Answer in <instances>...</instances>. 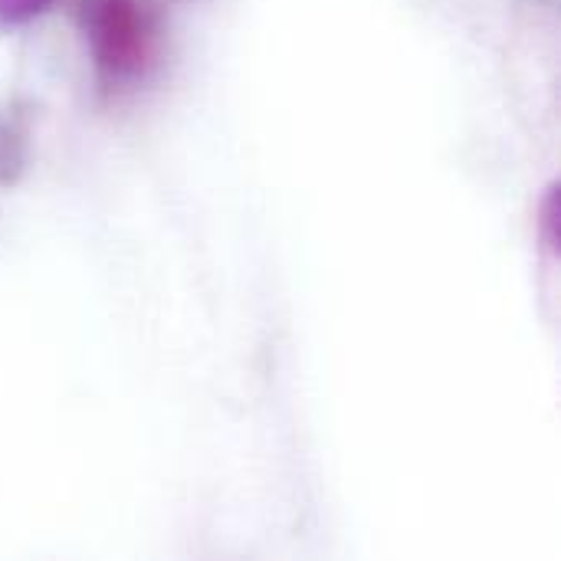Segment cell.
Listing matches in <instances>:
<instances>
[{
  "label": "cell",
  "mask_w": 561,
  "mask_h": 561,
  "mask_svg": "<svg viewBox=\"0 0 561 561\" xmlns=\"http://www.w3.org/2000/svg\"><path fill=\"white\" fill-rule=\"evenodd\" d=\"M53 0H0V23H26L49 10Z\"/></svg>",
  "instance_id": "2"
},
{
  "label": "cell",
  "mask_w": 561,
  "mask_h": 561,
  "mask_svg": "<svg viewBox=\"0 0 561 561\" xmlns=\"http://www.w3.org/2000/svg\"><path fill=\"white\" fill-rule=\"evenodd\" d=\"M85 26L95 62L108 76H138L151 59V26L138 0H92Z\"/></svg>",
  "instance_id": "1"
}]
</instances>
